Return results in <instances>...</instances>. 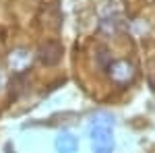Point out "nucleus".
Here are the masks:
<instances>
[{
    "instance_id": "nucleus-1",
    "label": "nucleus",
    "mask_w": 155,
    "mask_h": 153,
    "mask_svg": "<svg viewBox=\"0 0 155 153\" xmlns=\"http://www.w3.org/2000/svg\"><path fill=\"white\" fill-rule=\"evenodd\" d=\"M91 135H93V149H95V153H112L114 143H112V135H110V126L107 124L97 122Z\"/></svg>"
},
{
    "instance_id": "nucleus-2",
    "label": "nucleus",
    "mask_w": 155,
    "mask_h": 153,
    "mask_svg": "<svg viewBox=\"0 0 155 153\" xmlns=\"http://www.w3.org/2000/svg\"><path fill=\"white\" fill-rule=\"evenodd\" d=\"M62 54H64V48L60 46L58 42H46L44 46L39 48L37 58H39V62L44 66H56L62 60Z\"/></svg>"
},
{
    "instance_id": "nucleus-3",
    "label": "nucleus",
    "mask_w": 155,
    "mask_h": 153,
    "mask_svg": "<svg viewBox=\"0 0 155 153\" xmlns=\"http://www.w3.org/2000/svg\"><path fill=\"white\" fill-rule=\"evenodd\" d=\"M58 147H60V149H62V153H72V151H74V149H77V141L72 139L71 135H64V137L60 139Z\"/></svg>"
}]
</instances>
